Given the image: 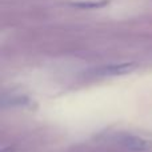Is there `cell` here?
I'll use <instances>...</instances> for the list:
<instances>
[{
	"label": "cell",
	"instance_id": "6da1fadb",
	"mask_svg": "<svg viewBox=\"0 0 152 152\" xmlns=\"http://www.w3.org/2000/svg\"><path fill=\"white\" fill-rule=\"evenodd\" d=\"M137 68V63L134 61H128V63H115V64H108V66H103L100 68L95 69L94 75L99 76V77H111V76H121L131 74L132 71Z\"/></svg>",
	"mask_w": 152,
	"mask_h": 152
},
{
	"label": "cell",
	"instance_id": "7a4b0ae2",
	"mask_svg": "<svg viewBox=\"0 0 152 152\" xmlns=\"http://www.w3.org/2000/svg\"><path fill=\"white\" fill-rule=\"evenodd\" d=\"M120 144L124 145L126 148H128V150L136 151V152L150 151L152 148V143L151 142H148V140L143 139V137H139V136H132V135L123 136L120 139Z\"/></svg>",
	"mask_w": 152,
	"mask_h": 152
},
{
	"label": "cell",
	"instance_id": "3957f363",
	"mask_svg": "<svg viewBox=\"0 0 152 152\" xmlns=\"http://www.w3.org/2000/svg\"><path fill=\"white\" fill-rule=\"evenodd\" d=\"M110 0H92V1H81V3H74V7H77L80 10H97L107 5Z\"/></svg>",
	"mask_w": 152,
	"mask_h": 152
}]
</instances>
